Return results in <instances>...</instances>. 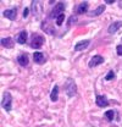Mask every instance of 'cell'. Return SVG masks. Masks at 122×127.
I'll use <instances>...</instances> for the list:
<instances>
[{
  "instance_id": "obj_1",
  "label": "cell",
  "mask_w": 122,
  "mask_h": 127,
  "mask_svg": "<svg viewBox=\"0 0 122 127\" xmlns=\"http://www.w3.org/2000/svg\"><path fill=\"white\" fill-rule=\"evenodd\" d=\"M65 91L68 96H73V95L77 93V87L76 83L72 78H68L66 81V84H65Z\"/></svg>"
},
{
  "instance_id": "obj_2",
  "label": "cell",
  "mask_w": 122,
  "mask_h": 127,
  "mask_svg": "<svg viewBox=\"0 0 122 127\" xmlns=\"http://www.w3.org/2000/svg\"><path fill=\"white\" fill-rule=\"evenodd\" d=\"M43 44H44V37L34 33L32 39H30V47L34 48V49H39V48H42Z\"/></svg>"
},
{
  "instance_id": "obj_3",
  "label": "cell",
  "mask_w": 122,
  "mask_h": 127,
  "mask_svg": "<svg viewBox=\"0 0 122 127\" xmlns=\"http://www.w3.org/2000/svg\"><path fill=\"white\" fill-rule=\"evenodd\" d=\"M2 108L6 111H11V108H12V96L9 92H6L4 94V98H2V103H1Z\"/></svg>"
},
{
  "instance_id": "obj_4",
  "label": "cell",
  "mask_w": 122,
  "mask_h": 127,
  "mask_svg": "<svg viewBox=\"0 0 122 127\" xmlns=\"http://www.w3.org/2000/svg\"><path fill=\"white\" fill-rule=\"evenodd\" d=\"M63 10H65V4L63 2H59V4H56L55 5V7L51 10V12H50V18H58V16L61 15V14H63Z\"/></svg>"
},
{
  "instance_id": "obj_5",
  "label": "cell",
  "mask_w": 122,
  "mask_h": 127,
  "mask_svg": "<svg viewBox=\"0 0 122 127\" xmlns=\"http://www.w3.org/2000/svg\"><path fill=\"white\" fill-rule=\"evenodd\" d=\"M95 103L99 108H106L109 105V100L105 95H96V99H95Z\"/></svg>"
},
{
  "instance_id": "obj_6",
  "label": "cell",
  "mask_w": 122,
  "mask_h": 127,
  "mask_svg": "<svg viewBox=\"0 0 122 127\" xmlns=\"http://www.w3.org/2000/svg\"><path fill=\"white\" fill-rule=\"evenodd\" d=\"M103 63H104V58L100 56V55H95V56L92 58L91 61H89V67H95V66H98V65H100Z\"/></svg>"
},
{
  "instance_id": "obj_7",
  "label": "cell",
  "mask_w": 122,
  "mask_h": 127,
  "mask_svg": "<svg viewBox=\"0 0 122 127\" xmlns=\"http://www.w3.org/2000/svg\"><path fill=\"white\" fill-rule=\"evenodd\" d=\"M121 27H122V21H116V22H114V23H111V25L109 26L107 32H109L110 34H112V33H116V32L121 28Z\"/></svg>"
},
{
  "instance_id": "obj_8",
  "label": "cell",
  "mask_w": 122,
  "mask_h": 127,
  "mask_svg": "<svg viewBox=\"0 0 122 127\" xmlns=\"http://www.w3.org/2000/svg\"><path fill=\"white\" fill-rule=\"evenodd\" d=\"M2 15L5 16L6 18H9L10 21H14V20H16L17 10H16V9H9V10H5V11L2 12Z\"/></svg>"
},
{
  "instance_id": "obj_9",
  "label": "cell",
  "mask_w": 122,
  "mask_h": 127,
  "mask_svg": "<svg viewBox=\"0 0 122 127\" xmlns=\"http://www.w3.org/2000/svg\"><path fill=\"white\" fill-rule=\"evenodd\" d=\"M89 43H91V40H88V39L82 40V42L77 43L76 45H75V50L76 51H82V50H84V49H87V48L89 47Z\"/></svg>"
},
{
  "instance_id": "obj_10",
  "label": "cell",
  "mask_w": 122,
  "mask_h": 127,
  "mask_svg": "<svg viewBox=\"0 0 122 127\" xmlns=\"http://www.w3.org/2000/svg\"><path fill=\"white\" fill-rule=\"evenodd\" d=\"M88 7H89V4L87 2V1H84V2H81L78 6H77V10L76 12L78 15H82V14H86L87 11H88Z\"/></svg>"
},
{
  "instance_id": "obj_11",
  "label": "cell",
  "mask_w": 122,
  "mask_h": 127,
  "mask_svg": "<svg viewBox=\"0 0 122 127\" xmlns=\"http://www.w3.org/2000/svg\"><path fill=\"white\" fill-rule=\"evenodd\" d=\"M33 60H34V63L35 64H44L45 61V58H44V54L43 53H40V51H35L34 54H33Z\"/></svg>"
},
{
  "instance_id": "obj_12",
  "label": "cell",
  "mask_w": 122,
  "mask_h": 127,
  "mask_svg": "<svg viewBox=\"0 0 122 127\" xmlns=\"http://www.w3.org/2000/svg\"><path fill=\"white\" fill-rule=\"evenodd\" d=\"M27 39H28V34H27V32L22 31V32L18 33V35H17V38H16V42L20 43V44H25V43L27 42Z\"/></svg>"
},
{
  "instance_id": "obj_13",
  "label": "cell",
  "mask_w": 122,
  "mask_h": 127,
  "mask_svg": "<svg viewBox=\"0 0 122 127\" xmlns=\"http://www.w3.org/2000/svg\"><path fill=\"white\" fill-rule=\"evenodd\" d=\"M17 63L20 64L21 66H27L28 65V56L27 54H21L17 56Z\"/></svg>"
},
{
  "instance_id": "obj_14",
  "label": "cell",
  "mask_w": 122,
  "mask_h": 127,
  "mask_svg": "<svg viewBox=\"0 0 122 127\" xmlns=\"http://www.w3.org/2000/svg\"><path fill=\"white\" fill-rule=\"evenodd\" d=\"M1 45L4 48H12L14 47V40H12V38H2L1 39Z\"/></svg>"
},
{
  "instance_id": "obj_15",
  "label": "cell",
  "mask_w": 122,
  "mask_h": 127,
  "mask_svg": "<svg viewBox=\"0 0 122 127\" xmlns=\"http://www.w3.org/2000/svg\"><path fill=\"white\" fill-rule=\"evenodd\" d=\"M104 11H105V5H99L95 10L92 11L89 16H92V17H93V16H99V15H101Z\"/></svg>"
},
{
  "instance_id": "obj_16",
  "label": "cell",
  "mask_w": 122,
  "mask_h": 127,
  "mask_svg": "<svg viewBox=\"0 0 122 127\" xmlns=\"http://www.w3.org/2000/svg\"><path fill=\"white\" fill-rule=\"evenodd\" d=\"M59 98V86H54L53 91H51V94H50V99L53 101H56Z\"/></svg>"
},
{
  "instance_id": "obj_17",
  "label": "cell",
  "mask_w": 122,
  "mask_h": 127,
  "mask_svg": "<svg viewBox=\"0 0 122 127\" xmlns=\"http://www.w3.org/2000/svg\"><path fill=\"white\" fill-rule=\"evenodd\" d=\"M105 117H106L109 121H112L114 120V117H115V111L114 110H109L105 112Z\"/></svg>"
},
{
  "instance_id": "obj_18",
  "label": "cell",
  "mask_w": 122,
  "mask_h": 127,
  "mask_svg": "<svg viewBox=\"0 0 122 127\" xmlns=\"http://www.w3.org/2000/svg\"><path fill=\"white\" fill-rule=\"evenodd\" d=\"M63 20H65V14L59 15L58 16V18H56V25H58V26H61V25H62V22H63Z\"/></svg>"
},
{
  "instance_id": "obj_19",
  "label": "cell",
  "mask_w": 122,
  "mask_h": 127,
  "mask_svg": "<svg viewBox=\"0 0 122 127\" xmlns=\"http://www.w3.org/2000/svg\"><path fill=\"white\" fill-rule=\"evenodd\" d=\"M114 78H115V72L114 71H110L105 76V81H111V79H114Z\"/></svg>"
},
{
  "instance_id": "obj_20",
  "label": "cell",
  "mask_w": 122,
  "mask_h": 127,
  "mask_svg": "<svg viewBox=\"0 0 122 127\" xmlns=\"http://www.w3.org/2000/svg\"><path fill=\"white\" fill-rule=\"evenodd\" d=\"M116 51H117V54L120 56H122V45H119V47L116 48Z\"/></svg>"
},
{
  "instance_id": "obj_21",
  "label": "cell",
  "mask_w": 122,
  "mask_h": 127,
  "mask_svg": "<svg viewBox=\"0 0 122 127\" xmlns=\"http://www.w3.org/2000/svg\"><path fill=\"white\" fill-rule=\"evenodd\" d=\"M28 12H30V9H28V7H26V9L23 10V18H26V17L28 16Z\"/></svg>"
},
{
  "instance_id": "obj_22",
  "label": "cell",
  "mask_w": 122,
  "mask_h": 127,
  "mask_svg": "<svg viewBox=\"0 0 122 127\" xmlns=\"http://www.w3.org/2000/svg\"><path fill=\"white\" fill-rule=\"evenodd\" d=\"M105 2H106V4H112V2H114V0H106Z\"/></svg>"
}]
</instances>
